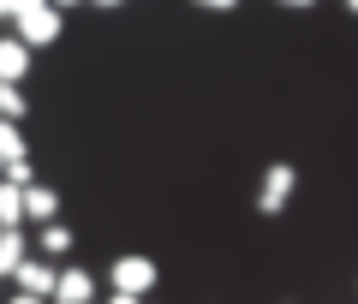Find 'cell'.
Instances as JSON below:
<instances>
[{"mask_svg": "<svg viewBox=\"0 0 358 304\" xmlns=\"http://www.w3.org/2000/svg\"><path fill=\"white\" fill-rule=\"evenodd\" d=\"M6 304H48V298H30V292H13V298H6Z\"/></svg>", "mask_w": 358, "mask_h": 304, "instance_id": "cell-16", "label": "cell"}, {"mask_svg": "<svg viewBox=\"0 0 358 304\" xmlns=\"http://www.w3.org/2000/svg\"><path fill=\"white\" fill-rule=\"evenodd\" d=\"M108 304H143V298H126V292H114V298H108Z\"/></svg>", "mask_w": 358, "mask_h": 304, "instance_id": "cell-17", "label": "cell"}, {"mask_svg": "<svg viewBox=\"0 0 358 304\" xmlns=\"http://www.w3.org/2000/svg\"><path fill=\"white\" fill-rule=\"evenodd\" d=\"M30 78V48L18 36H0V84H24Z\"/></svg>", "mask_w": 358, "mask_h": 304, "instance_id": "cell-7", "label": "cell"}, {"mask_svg": "<svg viewBox=\"0 0 358 304\" xmlns=\"http://www.w3.org/2000/svg\"><path fill=\"white\" fill-rule=\"evenodd\" d=\"M281 6H317V0H281Z\"/></svg>", "mask_w": 358, "mask_h": 304, "instance_id": "cell-21", "label": "cell"}, {"mask_svg": "<svg viewBox=\"0 0 358 304\" xmlns=\"http://www.w3.org/2000/svg\"><path fill=\"white\" fill-rule=\"evenodd\" d=\"M293 191H299V173H293V161H268V173H263V191H257V215H287V203H293Z\"/></svg>", "mask_w": 358, "mask_h": 304, "instance_id": "cell-1", "label": "cell"}, {"mask_svg": "<svg viewBox=\"0 0 358 304\" xmlns=\"http://www.w3.org/2000/svg\"><path fill=\"white\" fill-rule=\"evenodd\" d=\"M0 185H18V191L36 185V167H30V161H6V167H0Z\"/></svg>", "mask_w": 358, "mask_h": 304, "instance_id": "cell-13", "label": "cell"}, {"mask_svg": "<svg viewBox=\"0 0 358 304\" xmlns=\"http://www.w3.org/2000/svg\"><path fill=\"white\" fill-rule=\"evenodd\" d=\"M0 18H13V0H0Z\"/></svg>", "mask_w": 358, "mask_h": 304, "instance_id": "cell-19", "label": "cell"}, {"mask_svg": "<svg viewBox=\"0 0 358 304\" xmlns=\"http://www.w3.org/2000/svg\"><path fill=\"white\" fill-rule=\"evenodd\" d=\"M30 256V245H24V227H6L0 233V280H13V268Z\"/></svg>", "mask_w": 358, "mask_h": 304, "instance_id": "cell-9", "label": "cell"}, {"mask_svg": "<svg viewBox=\"0 0 358 304\" xmlns=\"http://www.w3.org/2000/svg\"><path fill=\"white\" fill-rule=\"evenodd\" d=\"M96 6H108V13H114V6H126V0H96Z\"/></svg>", "mask_w": 358, "mask_h": 304, "instance_id": "cell-20", "label": "cell"}, {"mask_svg": "<svg viewBox=\"0 0 358 304\" xmlns=\"http://www.w3.org/2000/svg\"><path fill=\"white\" fill-rule=\"evenodd\" d=\"M72 227H66V221H48V227H36V251L42 256H72Z\"/></svg>", "mask_w": 358, "mask_h": 304, "instance_id": "cell-8", "label": "cell"}, {"mask_svg": "<svg viewBox=\"0 0 358 304\" xmlns=\"http://www.w3.org/2000/svg\"><path fill=\"white\" fill-rule=\"evenodd\" d=\"M30 114V101H24V84H0V120H24Z\"/></svg>", "mask_w": 358, "mask_h": 304, "instance_id": "cell-11", "label": "cell"}, {"mask_svg": "<svg viewBox=\"0 0 358 304\" xmlns=\"http://www.w3.org/2000/svg\"><path fill=\"white\" fill-rule=\"evenodd\" d=\"M18 209H24V221L48 227V221H60V191L54 185H24L18 191Z\"/></svg>", "mask_w": 358, "mask_h": 304, "instance_id": "cell-5", "label": "cell"}, {"mask_svg": "<svg viewBox=\"0 0 358 304\" xmlns=\"http://www.w3.org/2000/svg\"><path fill=\"white\" fill-rule=\"evenodd\" d=\"M54 275H60V268H54V263H42V256H24V263L13 268L18 292H30V298H48V292H54Z\"/></svg>", "mask_w": 358, "mask_h": 304, "instance_id": "cell-6", "label": "cell"}, {"mask_svg": "<svg viewBox=\"0 0 358 304\" xmlns=\"http://www.w3.org/2000/svg\"><path fill=\"white\" fill-rule=\"evenodd\" d=\"M341 6H346V13H352V18H358V0H341Z\"/></svg>", "mask_w": 358, "mask_h": 304, "instance_id": "cell-22", "label": "cell"}, {"mask_svg": "<svg viewBox=\"0 0 358 304\" xmlns=\"http://www.w3.org/2000/svg\"><path fill=\"white\" fill-rule=\"evenodd\" d=\"M24 209H18V185H0V227H18Z\"/></svg>", "mask_w": 358, "mask_h": 304, "instance_id": "cell-12", "label": "cell"}, {"mask_svg": "<svg viewBox=\"0 0 358 304\" xmlns=\"http://www.w3.org/2000/svg\"><path fill=\"white\" fill-rule=\"evenodd\" d=\"M60 30H66V13H54V6H36V13L13 18V36L24 42V48H54Z\"/></svg>", "mask_w": 358, "mask_h": 304, "instance_id": "cell-2", "label": "cell"}, {"mask_svg": "<svg viewBox=\"0 0 358 304\" xmlns=\"http://www.w3.org/2000/svg\"><path fill=\"white\" fill-rule=\"evenodd\" d=\"M48 6H54V13H66V6H78V0H48Z\"/></svg>", "mask_w": 358, "mask_h": 304, "instance_id": "cell-18", "label": "cell"}, {"mask_svg": "<svg viewBox=\"0 0 358 304\" xmlns=\"http://www.w3.org/2000/svg\"><path fill=\"white\" fill-rule=\"evenodd\" d=\"M192 6H203V13H239V0H192Z\"/></svg>", "mask_w": 358, "mask_h": 304, "instance_id": "cell-14", "label": "cell"}, {"mask_svg": "<svg viewBox=\"0 0 358 304\" xmlns=\"http://www.w3.org/2000/svg\"><path fill=\"white\" fill-rule=\"evenodd\" d=\"M48 304H96V275H90V268H60Z\"/></svg>", "mask_w": 358, "mask_h": 304, "instance_id": "cell-4", "label": "cell"}, {"mask_svg": "<svg viewBox=\"0 0 358 304\" xmlns=\"http://www.w3.org/2000/svg\"><path fill=\"white\" fill-rule=\"evenodd\" d=\"M6 161H30V143H24V131L13 120H0V167Z\"/></svg>", "mask_w": 358, "mask_h": 304, "instance_id": "cell-10", "label": "cell"}, {"mask_svg": "<svg viewBox=\"0 0 358 304\" xmlns=\"http://www.w3.org/2000/svg\"><path fill=\"white\" fill-rule=\"evenodd\" d=\"M108 280H114V292H126V298H150L155 292V263L150 256H114Z\"/></svg>", "mask_w": 358, "mask_h": 304, "instance_id": "cell-3", "label": "cell"}, {"mask_svg": "<svg viewBox=\"0 0 358 304\" xmlns=\"http://www.w3.org/2000/svg\"><path fill=\"white\" fill-rule=\"evenodd\" d=\"M36 6H48V0H13V18H24V13H36Z\"/></svg>", "mask_w": 358, "mask_h": 304, "instance_id": "cell-15", "label": "cell"}]
</instances>
